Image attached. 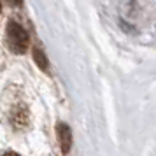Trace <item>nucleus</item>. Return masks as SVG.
<instances>
[{
	"instance_id": "f257e3e1",
	"label": "nucleus",
	"mask_w": 156,
	"mask_h": 156,
	"mask_svg": "<svg viewBox=\"0 0 156 156\" xmlns=\"http://www.w3.org/2000/svg\"><path fill=\"white\" fill-rule=\"evenodd\" d=\"M5 39H7L9 49L12 53H16V55H23L25 51L28 49L30 37L27 34V30L23 28L20 23H16V21L9 23L7 30H5Z\"/></svg>"
},
{
	"instance_id": "f03ea898",
	"label": "nucleus",
	"mask_w": 156,
	"mask_h": 156,
	"mask_svg": "<svg viewBox=\"0 0 156 156\" xmlns=\"http://www.w3.org/2000/svg\"><path fill=\"white\" fill-rule=\"evenodd\" d=\"M58 132V139H60V147L63 151V154H69L72 146V133H70V128L67 126L65 123H60L56 128Z\"/></svg>"
},
{
	"instance_id": "7ed1b4c3",
	"label": "nucleus",
	"mask_w": 156,
	"mask_h": 156,
	"mask_svg": "<svg viewBox=\"0 0 156 156\" xmlns=\"http://www.w3.org/2000/svg\"><path fill=\"white\" fill-rule=\"evenodd\" d=\"M34 56H35L37 63H39V67L41 69H48V62H46V56H44V53H41V49H34Z\"/></svg>"
},
{
	"instance_id": "20e7f679",
	"label": "nucleus",
	"mask_w": 156,
	"mask_h": 156,
	"mask_svg": "<svg viewBox=\"0 0 156 156\" xmlns=\"http://www.w3.org/2000/svg\"><path fill=\"white\" fill-rule=\"evenodd\" d=\"M7 5H11V7H20L23 4V0H4Z\"/></svg>"
},
{
	"instance_id": "39448f33",
	"label": "nucleus",
	"mask_w": 156,
	"mask_h": 156,
	"mask_svg": "<svg viewBox=\"0 0 156 156\" xmlns=\"http://www.w3.org/2000/svg\"><path fill=\"white\" fill-rule=\"evenodd\" d=\"M4 156H20V154H16V153H5Z\"/></svg>"
}]
</instances>
